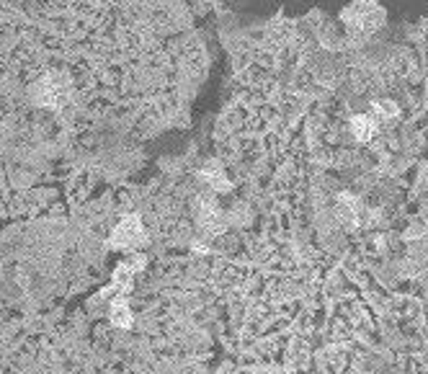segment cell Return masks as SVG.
I'll use <instances>...</instances> for the list:
<instances>
[{
	"instance_id": "cell-5",
	"label": "cell",
	"mask_w": 428,
	"mask_h": 374,
	"mask_svg": "<svg viewBox=\"0 0 428 374\" xmlns=\"http://www.w3.org/2000/svg\"><path fill=\"white\" fill-rule=\"evenodd\" d=\"M199 220H201V225H204L206 230H222V220H220V212H217V207L214 204H209V201H204L201 204V215H199Z\"/></svg>"
},
{
	"instance_id": "cell-3",
	"label": "cell",
	"mask_w": 428,
	"mask_h": 374,
	"mask_svg": "<svg viewBox=\"0 0 428 374\" xmlns=\"http://www.w3.org/2000/svg\"><path fill=\"white\" fill-rule=\"evenodd\" d=\"M338 212H341V217L349 225H359V220H361V204H359L356 199L346 196V194L338 199Z\"/></svg>"
},
{
	"instance_id": "cell-6",
	"label": "cell",
	"mask_w": 428,
	"mask_h": 374,
	"mask_svg": "<svg viewBox=\"0 0 428 374\" xmlns=\"http://www.w3.org/2000/svg\"><path fill=\"white\" fill-rule=\"evenodd\" d=\"M397 114V106L389 104V101H380V104H374V116H380V119H392Z\"/></svg>"
},
{
	"instance_id": "cell-1",
	"label": "cell",
	"mask_w": 428,
	"mask_h": 374,
	"mask_svg": "<svg viewBox=\"0 0 428 374\" xmlns=\"http://www.w3.org/2000/svg\"><path fill=\"white\" fill-rule=\"evenodd\" d=\"M142 238H145L142 222H140V217L132 215L116 225V230H114V235H112V246L114 248H135L142 243Z\"/></svg>"
},
{
	"instance_id": "cell-4",
	"label": "cell",
	"mask_w": 428,
	"mask_h": 374,
	"mask_svg": "<svg viewBox=\"0 0 428 374\" xmlns=\"http://www.w3.org/2000/svg\"><path fill=\"white\" fill-rule=\"evenodd\" d=\"M112 323L119 328H127L132 326V310H129V305L124 297H116L112 305Z\"/></svg>"
},
{
	"instance_id": "cell-2",
	"label": "cell",
	"mask_w": 428,
	"mask_h": 374,
	"mask_svg": "<svg viewBox=\"0 0 428 374\" xmlns=\"http://www.w3.org/2000/svg\"><path fill=\"white\" fill-rule=\"evenodd\" d=\"M351 129H354V135H356L359 142H369V140L377 135V119H374V116H366V114H359V116H354V121H351Z\"/></svg>"
}]
</instances>
